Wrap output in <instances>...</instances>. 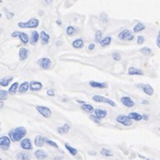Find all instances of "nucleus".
Wrapping results in <instances>:
<instances>
[{
    "label": "nucleus",
    "instance_id": "603ef678",
    "mask_svg": "<svg viewBox=\"0 0 160 160\" xmlns=\"http://www.w3.org/2000/svg\"><path fill=\"white\" fill-rule=\"evenodd\" d=\"M62 20H60V19H57L56 20V25H58V26H62Z\"/></svg>",
    "mask_w": 160,
    "mask_h": 160
},
{
    "label": "nucleus",
    "instance_id": "37998d69",
    "mask_svg": "<svg viewBox=\"0 0 160 160\" xmlns=\"http://www.w3.org/2000/svg\"><path fill=\"white\" fill-rule=\"evenodd\" d=\"M46 94H47V96H49V97H54V96H55V91H54L53 89H49L46 91Z\"/></svg>",
    "mask_w": 160,
    "mask_h": 160
},
{
    "label": "nucleus",
    "instance_id": "c9c22d12",
    "mask_svg": "<svg viewBox=\"0 0 160 160\" xmlns=\"http://www.w3.org/2000/svg\"><path fill=\"white\" fill-rule=\"evenodd\" d=\"M100 155H102L103 157H112L113 156L112 152L108 148H102L100 150Z\"/></svg>",
    "mask_w": 160,
    "mask_h": 160
},
{
    "label": "nucleus",
    "instance_id": "39448f33",
    "mask_svg": "<svg viewBox=\"0 0 160 160\" xmlns=\"http://www.w3.org/2000/svg\"><path fill=\"white\" fill-rule=\"evenodd\" d=\"M37 64L43 70H49L53 67V62L49 57H42L37 61Z\"/></svg>",
    "mask_w": 160,
    "mask_h": 160
},
{
    "label": "nucleus",
    "instance_id": "9d476101",
    "mask_svg": "<svg viewBox=\"0 0 160 160\" xmlns=\"http://www.w3.org/2000/svg\"><path fill=\"white\" fill-rule=\"evenodd\" d=\"M121 102L123 106L127 108H133L135 106V101L129 96H122L121 98Z\"/></svg>",
    "mask_w": 160,
    "mask_h": 160
},
{
    "label": "nucleus",
    "instance_id": "e433bc0d",
    "mask_svg": "<svg viewBox=\"0 0 160 160\" xmlns=\"http://www.w3.org/2000/svg\"><path fill=\"white\" fill-rule=\"evenodd\" d=\"M66 34L68 36H73L75 34V27L73 26H69L66 28Z\"/></svg>",
    "mask_w": 160,
    "mask_h": 160
},
{
    "label": "nucleus",
    "instance_id": "20e7f679",
    "mask_svg": "<svg viewBox=\"0 0 160 160\" xmlns=\"http://www.w3.org/2000/svg\"><path fill=\"white\" fill-rule=\"evenodd\" d=\"M92 100L95 101V102H98V103H105V104H108V105L111 106V107H116L117 104L115 101H113L112 100H110L109 98H106V97H103V96H100V95H94L92 96Z\"/></svg>",
    "mask_w": 160,
    "mask_h": 160
},
{
    "label": "nucleus",
    "instance_id": "a18cd8bd",
    "mask_svg": "<svg viewBox=\"0 0 160 160\" xmlns=\"http://www.w3.org/2000/svg\"><path fill=\"white\" fill-rule=\"evenodd\" d=\"M100 18H101V20H102L103 22H105V23H107V22H108V19H107V15H106L105 13H101V15H100Z\"/></svg>",
    "mask_w": 160,
    "mask_h": 160
},
{
    "label": "nucleus",
    "instance_id": "a211bd4d",
    "mask_svg": "<svg viewBox=\"0 0 160 160\" xmlns=\"http://www.w3.org/2000/svg\"><path fill=\"white\" fill-rule=\"evenodd\" d=\"M35 157L38 160H44L48 157V155L46 154V152L43 149H37L35 152Z\"/></svg>",
    "mask_w": 160,
    "mask_h": 160
},
{
    "label": "nucleus",
    "instance_id": "412c9836",
    "mask_svg": "<svg viewBox=\"0 0 160 160\" xmlns=\"http://www.w3.org/2000/svg\"><path fill=\"white\" fill-rule=\"evenodd\" d=\"M70 130H71V126L68 123H64L62 127H57V132L61 135L67 134V133H69Z\"/></svg>",
    "mask_w": 160,
    "mask_h": 160
},
{
    "label": "nucleus",
    "instance_id": "4be33fe9",
    "mask_svg": "<svg viewBox=\"0 0 160 160\" xmlns=\"http://www.w3.org/2000/svg\"><path fill=\"white\" fill-rule=\"evenodd\" d=\"M71 45H73L74 49H82V48L84 46V41L82 38H77L74 40V41H73Z\"/></svg>",
    "mask_w": 160,
    "mask_h": 160
},
{
    "label": "nucleus",
    "instance_id": "f8f14e48",
    "mask_svg": "<svg viewBox=\"0 0 160 160\" xmlns=\"http://www.w3.org/2000/svg\"><path fill=\"white\" fill-rule=\"evenodd\" d=\"M29 86V90H31L32 91H39L43 89V83L41 82H38V81H32Z\"/></svg>",
    "mask_w": 160,
    "mask_h": 160
},
{
    "label": "nucleus",
    "instance_id": "72a5a7b5",
    "mask_svg": "<svg viewBox=\"0 0 160 160\" xmlns=\"http://www.w3.org/2000/svg\"><path fill=\"white\" fill-rule=\"evenodd\" d=\"M9 93L7 91L5 90H0V100H6L8 99Z\"/></svg>",
    "mask_w": 160,
    "mask_h": 160
},
{
    "label": "nucleus",
    "instance_id": "1a4fd4ad",
    "mask_svg": "<svg viewBox=\"0 0 160 160\" xmlns=\"http://www.w3.org/2000/svg\"><path fill=\"white\" fill-rule=\"evenodd\" d=\"M10 144H11V139L9 137H6V136H3V137L0 138V148L3 150H8L10 148Z\"/></svg>",
    "mask_w": 160,
    "mask_h": 160
},
{
    "label": "nucleus",
    "instance_id": "f257e3e1",
    "mask_svg": "<svg viewBox=\"0 0 160 160\" xmlns=\"http://www.w3.org/2000/svg\"><path fill=\"white\" fill-rule=\"evenodd\" d=\"M27 134V130L25 127H17L15 129H13L9 131L8 137L13 142L21 141Z\"/></svg>",
    "mask_w": 160,
    "mask_h": 160
},
{
    "label": "nucleus",
    "instance_id": "0eeeda50",
    "mask_svg": "<svg viewBox=\"0 0 160 160\" xmlns=\"http://www.w3.org/2000/svg\"><path fill=\"white\" fill-rule=\"evenodd\" d=\"M136 87L140 89L144 93L148 95V96H153V94L155 92L154 88L150 84H148V83H137L136 84Z\"/></svg>",
    "mask_w": 160,
    "mask_h": 160
},
{
    "label": "nucleus",
    "instance_id": "7c9ffc66",
    "mask_svg": "<svg viewBox=\"0 0 160 160\" xmlns=\"http://www.w3.org/2000/svg\"><path fill=\"white\" fill-rule=\"evenodd\" d=\"M18 87H19V83L18 82H14L10 87H9V90H8V93L11 95H14L18 91Z\"/></svg>",
    "mask_w": 160,
    "mask_h": 160
},
{
    "label": "nucleus",
    "instance_id": "6ab92c4d",
    "mask_svg": "<svg viewBox=\"0 0 160 160\" xmlns=\"http://www.w3.org/2000/svg\"><path fill=\"white\" fill-rule=\"evenodd\" d=\"M29 56V50L26 49V48L23 47V48H20L19 50V60L20 61H25L28 58Z\"/></svg>",
    "mask_w": 160,
    "mask_h": 160
},
{
    "label": "nucleus",
    "instance_id": "f3484780",
    "mask_svg": "<svg viewBox=\"0 0 160 160\" xmlns=\"http://www.w3.org/2000/svg\"><path fill=\"white\" fill-rule=\"evenodd\" d=\"M89 84L91 88H94V89H106V88H108V84L106 82H99L96 81H91Z\"/></svg>",
    "mask_w": 160,
    "mask_h": 160
},
{
    "label": "nucleus",
    "instance_id": "c756f323",
    "mask_svg": "<svg viewBox=\"0 0 160 160\" xmlns=\"http://www.w3.org/2000/svg\"><path fill=\"white\" fill-rule=\"evenodd\" d=\"M64 148L68 150V152H69V153H70L71 156H77V154H78V150H77L75 148H73L71 146H70L68 143H65V144H64Z\"/></svg>",
    "mask_w": 160,
    "mask_h": 160
},
{
    "label": "nucleus",
    "instance_id": "5701e85b",
    "mask_svg": "<svg viewBox=\"0 0 160 160\" xmlns=\"http://www.w3.org/2000/svg\"><path fill=\"white\" fill-rule=\"evenodd\" d=\"M29 86H30L29 82H22L19 85V87H18V92L21 93V94H25L29 90Z\"/></svg>",
    "mask_w": 160,
    "mask_h": 160
},
{
    "label": "nucleus",
    "instance_id": "423d86ee",
    "mask_svg": "<svg viewBox=\"0 0 160 160\" xmlns=\"http://www.w3.org/2000/svg\"><path fill=\"white\" fill-rule=\"evenodd\" d=\"M35 109L37 112L40 114V115H42L44 118H49L52 117L53 115V112H52V110L50 108H48L46 106H43V105H38L35 107Z\"/></svg>",
    "mask_w": 160,
    "mask_h": 160
},
{
    "label": "nucleus",
    "instance_id": "58836bf2",
    "mask_svg": "<svg viewBox=\"0 0 160 160\" xmlns=\"http://www.w3.org/2000/svg\"><path fill=\"white\" fill-rule=\"evenodd\" d=\"M111 57H112V59L116 62H119V61H121V54L118 53V52H115L112 53V55H111Z\"/></svg>",
    "mask_w": 160,
    "mask_h": 160
},
{
    "label": "nucleus",
    "instance_id": "e2e57ef3",
    "mask_svg": "<svg viewBox=\"0 0 160 160\" xmlns=\"http://www.w3.org/2000/svg\"><path fill=\"white\" fill-rule=\"evenodd\" d=\"M0 130H1V123H0Z\"/></svg>",
    "mask_w": 160,
    "mask_h": 160
},
{
    "label": "nucleus",
    "instance_id": "79ce46f5",
    "mask_svg": "<svg viewBox=\"0 0 160 160\" xmlns=\"http://www.w3.org/2000/svg\"><path fill=\"white\" fill-rule=\"evenodd\" d=\"M5 11H6V18L8 19V20H11V19L15 17V13H13V12H9V11H7L6 9H5Z\"/></svg>",
    "mask_w": 160,
    "mask_h": 160
},
{
    "label": "nucleus",
    "instance_id": "f03ea898",
    "mask_svg": "<svg viewBox=\"0 0 160 160\" xmlns=\"http://www.w3.org/2000/svg\"><path fill=\"white\" fill-rule=\"evenodd\" d=\"M39 25H40V22L37 18H30L27 22H19L17 24V26L19 28L21 29H26V28H28V29H36L39 27Z\"/></svg>",
    "mask_w": 160,
    "mask_h": 160
},
{
    "label": "nucleus",
    "instance_id": "8fccbe9b",
    "mask_svg": "<svg viewBox=\"0 0 160 160\" xmlns=\"http://www.w3.org/2000/svg\"><path fill=\"white\" fill-rule=\"evenodd\" d=\"M18 33H19L18 31H15V32H13V33L11 34V36H12L13 38L17 37V36H18Z\"/></svg>",
    "mask_w": 160,
    "mask_h": 160
},
{
    "label": "nucleus",
    "instance_id": "dca6fc26",
    "mask_svg": "<svg viewBox=\"0 0 160 160\" xmlns=\"http://www.w3.org/2000/svg\"><path fill=\"white\" fill-rule=\"evenodd\" d=\"M39 39H40V35H39V33L37 31H33L32 32V35L31 36H29V43L31 44H33V45H35L38 41H39Z\"/></svg>",
    "mask_w": 160,
    "mask_h": 160
},
{
    "label": "nucleus",
    "instance_id": "5fc2aeb1",
    "mask_svg": "<svg viewBox=\"0 0 160 160\" xmlns=\"http://www.w3.org/2000/svg\"><path fill=\"white\" fill-rule=\"evenodd\" d=\"M77 102H78V103H80V104H84V103H86L84 100H77Z\"/></svg>",
    "mask_w": 160,
    "mask_h": 160
},
{
    "label": "nucleus",
    "instance_id": "bf43d9fd",
    "mask_svg": "<svg viewBox=\"0 0 160 160\" xmlns=\"http://www.w3.org/2000/svg\"><path fill=\"white\" fill-rule=\"evenodd\" d=\"M2 17V14L1 13H0V18H1Z\"/></svg>",
    "mask_w": 160,
    "mask_h": 160
},
{
    "label": "nucleus",
    "instance_id": "6e6552de",
    "mask_svg": "<svg viewBox=\"0 0 160 160\" xmlns=\"http://www.w3.org/2000/svg\"><path fill=\"white\" fill-rule=\"evenodd\" d=\"M116 121L119 124H121L122 126H125V127H130V126L132 125V121L127 115H118V116H117Z\"/></svg>",
    "mask_w": 160,
    "mask_h": 160
},
{
    "label": "nucleus",
    "instance_id": "c85d7f7f",
    "mask_svg": "<svg viewBox=\"0 0 160 160\" xmlns=\"http://www.w3.org/2000/svg\"><path fill=\"white\" fill-rule=\"evenodd\" d=\"M13 80V77H6V78H2L0 79V85L2 87H7L9 85V83L12 82Z\"/></svg>",
    "mask_w": 160,
    "mask_h": 160
},
{
    "label": "nucleus",
    "instance_id": "a19ab883",
    "mask_svg": "<svg viewBox=\"0 0 160 160\" xmlns=\"http://www.w3.org/2000/svg\"><path fill=\"white\" fill-rule=\"evenodd\" d=\"M145 37H144V35H139L137 37V44H143L144 43H145Z\"/></svg>",
    "mask_w": 160,
    "mask_h": 160
},
{
    "label": "nucleus",
    "instance_id": "bb28decb",
    "mask_svg": "<svg viewBox=\"0 0 160 160\" xmlns=\"http://www.w3.org/2000/svg\"><path fill=\"white\" fill-rule=\"evenodd\" d=\"M111 42H112V37L109 36V35H108V36H106V37L102 38L99 44H100L101 47H106V46H109V45L111 44Z\"/></svg>",
    "mask_w": 160,
    "mask_h": 160
},
{
    "label": "nucleus",
    "instance_id": "9b49d317",
    "mask_svg": "<svg viewBox=\"0 0 160 160\" xmlns=\"http://www.w3.org/2000/svg\"><path fill=\"white\" fill-rule=\"evenodd\" d=\"M20 147L24 150H32V149H33V146H32V141L28 138H24L20 141Z\"/></svg>",
    "mask_w": 160,
    "mask_h": 160
},
{
    "label": "nucleus",
    "instance_id": "49530a36",
    "mask_svg": "<svg viewBox=\"0 0 160 160\" xmlns=\"http://www.w3.org/2000/svg\"><path fill=\"white\" fill-rule=\"evenodd\" d=\"M95 49V44H90L88 46V50L89 51H93Z\"/></svg>",
    "mask_w": 160,
    "mask_h": 160
},
{
    "label": "nucleus",
    "instance_id": "aec40b11",
    "mask_svg": "<svg viewBox=\"0 0 160 160\" xmlns=\"http://www.w3.org/2000/svg\"><path fill=\"white\" fill-rule=\"evenodd\" d=\"M44 140H45V137H44L43 135H37L35 138V145L38 148H41L44 145Z\"/></svg>",
    "mask_w": 160,
    "mask_h": 160
},
{
    "label": "nucleus",
    "instance_id": "7ed1b4c3",
    "mask_svg": "<svg viewBox=\"0 0 160 160\" xmlns=\"http://www.w3.org/2000/svg\"><path fill=\"white\" fill-rule=\"evenodd\" d=\"M118 37L119 40H122V41L131 42L134 40L135 35L133 34V32L130 31V29H124L118 35Z\"/></svg>",
    "mask_w": 160,
    "mask_h": 160
},
{
    "label": "nucleus",
    "instance_id": "052dcab7",
    "mask_svg": "<svg viewBox=\"0 0 160 160\" xmlns=\"http://www.w3.org/2000/svg\"><path fill=\"white\" fill-rule=\"evenodd\" d=\"M1 33H2V29H0V35H1Z\"/></svg>",
    "mask_w": 160,
    "mask_h": 160
},
{
    "label": "nucleus",
    "instance_id": "4468645a",
    "mask_svg": "<svg viewBox=\"0 0 160 160\" xmlns=\"http://www.w3.org/2000/svg\"><path fill=\"white\" fill-rule=\"evenodd\" d=\"M39 35H40V40H41L42 44L44 45V44H49L50 38H51V36H50L49 34L46 33L45 31H41V32H40Z\"/></svg>",
    "mask_w": 160,
    "mask_h": 160
},
{
    "label": "nucleus",
    "instance_id": "393cba45",
    "mask_svg": "<svg viewBox=\"0 0 160 160\" xmlns=\"http://www.w3.org/2000/svg\"><path fill=\"white\" fill-rule=\"evenodd\" d=\"M17 37L20 39V41L24 44H27L29 43V36H28V35L26 33H24V32H19Z\"/></svg>",
    "mask_w": 160,
    "mask_h": 160
},
{
    "label": "nucleus",
    "instance_id": "864d4df0",
    "mask_svg": "<svg viewBox=\"0 0 160 160\" xmlns=\"http://www.w3.org/2000/svg\"><path fill=\"white\" fill-rule=\"evenodd\" d=\"M3 107H4V101L3 100H0V109H3Z\"/></svg>",
    "mask_w": 160,
    "mask_h": 160
},
{
    "label": "nucleus",
    "instance_id": "b1692460",
    "mask_svg": "<svg viewBox=\"0 0 160 160\" xmlns=\"http://www.w3.org/2000/svg\"><path fill=\"white\" fill-rule=\"evenodd\" d=\"M145 29H146V26L141 22H138L133 27V33L138 34V33H140V32L144 31Z\"/></svg>",
    "mask_w": 160,
    "mask_h": 160
},
{
    "label": "nucleus",
    "instance_id": "69168bd1",
    "mask_svg": "<svg viewBox=\"0 0 160 160\" xmlns=\"http://www.w3.org/2000/svg\"><path fill=\"white\" fill-rule=\"evenodd\" d=\"M0 160H2V159H1V157H0Z\"/></svg>",
    "mask_w": 160,
    "mask_h": 160
},
{
    "label": "nucleus",
    "instance_id": "de8ad7c7",
    "mask_svg": "<svg viewBox=\"0 0 160 160\" xmlns=\"http://www.w3.org/2000/svg\"><path fill=\"white\" fill-rule=\"evenodd\" d=\"M142 119H144L145 121H148L149 119V115L148 114H142Z\"/></svg>",
    "mask_w": 160,
    "mask_h": 160
},
{
    "label": "nucleus",
    "instance_id": "09e8293b",
    "mask_svg": "<svg viewBox=\"0 0 160 160\" xmlns=\"http://www.w3.org/2000/svg\"><path fill=\"white\" fill-rule=\"evenodd\" d=\"M43 2H44V3L45 5L49 6V5H51V4H53V0H43Z\"/></svg>",
    "mask_w": 160,
    "mask_h": 160
},
{
    "label": "nucleus",
    "instance_id": "c03bdc74",
    "mask_svg": "<svg viewBox=\"0 0 160 160\" xmlns=\"http://www.w3.org/2000/svg\"><path fill=\"white\" fill-rule=\"evenodd\" d=\"M156 44H157V46L160 49V29H159V31H158V34H157V36Z\"/></svg>",
    "mask_w": 160,
    "mask_h": 160
},
{
    "label": "nucleus",
    "instance_id": "2eb2a0df",
    "mask_svg": "<svg viewBox=\"0 0 160 160\" xmlns=\"http://www.w3.org/2000/svg\"><path fill=\"white\" fill-rule=\"evenodd\" d=\"M94 115L100 119H102L104 118H106L108 116V111L106 109H94Z\"/></svg>",
    "mask_w": 160,
    "mask_h": 160
},
{
    "label": "nucleus",
    "instance_id": "ea45409f",
    "mask_svg": "<svg viewBox=\"0 0 160 160\" xmlns=\"http://www.w3.org/2000/svg\"><path fill=\"white\" fill-rule=\"evenodd\" d=\"M90 119L91 121H93L94 123H96V124H100L101 123V119L98 118L95 115H92V114L90 115Z\"/></svg>",
    "mask_w": 160,
    "mask_h": 160
},
{
    "label": "nucleus",
    "instance_id": "6e6d98bb",
    "mask_svg": "<svg viewBox=\"0 0 160 160\" xmlns=\"http://www.w3.org/2000/svg\"><path fill=\"white\" fill-rule=\"evenodd\" d=\"M53 160H62V158L60 157H54V159Z\"/></svg>",
    "mask_w": 160,
    "mask_h": 160
},
{
    "label": "nucleus",
    "instance_id": "3c124183",
    "mask_svg": "<svg viewBox=\"0 0 160 160\" xmlns=\"http://www.w3.org/2000/svg\"><path fill=\"white\" fill-rule=\"evenodd\" d=\"M141 104H143V105H148V104H149V101L147 100H144L141 101Z\"/></svg>",
    "mask_w": 160,
    "mask_h": 160
},
{
    "label": "nucleus",
    "instance_id": "4d7b16f0",
    "mask_svg": "<svg viewBox=\"0 0 160 160\" xmlns=\"http://www.w3.org/2000/svg\"><path fill=\"white\" fill-rule=\"evenodd\" d=\"M38 14H39V15H43V14H44V11H42V10H40V11L38 12Z\"/></svg>",
    "mask_w": 160,
    "mask_h": 160
},
{
    "label": "nucleus",
    "instance_id": "0e129e2a",
    "mask_svg": "<svg viewBox=\"0 0 160 160\" xmlns=\"http://www.w3.org/2000/svg\"><path fill=\"white\" fill-rule=\"evenodd\" d=\"M159 130H160V125H159Z\"/></svg>",
    "mask_w": 160,
    "mask_h": 160
},
{
    "label": "nucleus",
    "instance_id": "680f3d73",
    "mask_svg": "<svg viewBox=\"0 0 160 160\" xmlns=\"http://www.w3.org/2000/svg\"><path fill=\"white\" fill-rule=\"evenodd\" d=\"M2 2H3V0H0V4H1Z\"/></svg>",
    "mask_w": 160,
    "mask_h": 160
},
{
    "label": "nucleus",
    "instance_id": "cd10ccee",
    "mask_svg": "<svg viewBox=\"0 0 160 160\" xmlns=\"http://www.w3.org/2000/svg\"><path fill=\"white\" fill-rule=\"evenodd\" d=\"M81 109L85 111L87 113H92L94 111V107L91 105V104H89V103H84V104H82V107Z\"/></svg>",
    "mask_w": 160,
    "mask_h": 160
},
{
    "label": "nucleus",
    "instance_id": "473e14b6",
    "mask_svg": "<svg viewBox=\"0 0 160 160\" xmlns=\"http://www.w3.org/2000/svg\"><path fill=\"white\" fill-rule=\"evenodd\" d=\"M17 160H30V156L26 152H20L17 156Z\"/></svg>",
    "mask_w": 160,
    "mask_h": 160
},
{
    "label": "nucleus",
    "instance_id": "f704fd0d",
    "mask_svg": "<svg viewBox=\"0 0 160 160\" xmlns=\"http://www.w3.org/2000/svg\"><path fill=\"white\" fill-rule=\"evenodd\" d=\"M101 39H102V32L100 30H97L95 32V36H94L95 42L96 43H100Z\"/></svg>",
    "mask_w": 160,
    "mask_h": 160
},
{
    "label": "nucleus",
    "instance_id": "4c0bfd02",
    "mask_svg": "<svg viewBox=\"0 0 160 160\" xmlns=\"http://www.w3.org/2000/svg\"><path fill=\"white\" fill-rule=\"evenodd\" d=\"M44 142L47 144V145H49V146H51V147H53V148H59V146L57 145L56 142H54V141H53V140H51V139H47V138H45Z\"/></svg>",
    "mask_w": 160,
    "mask_h": 160
},
{
    "label": "nucleus",
    "instance_id": "2f4dec72",
    "mask_svg": "<svg viewBox=\"0 0 160 160\" xmlns=\"http://www.w3.org/2000/svg\"><path fill=\"white\" fill-rule=\"evenodd\" d=\"M139 51H140V53H141L142 54L145 55V56H150V55L153 54V52H152V49H151V48H149V47H148V46L142 47Z\"/></svg>",
    "mask_w": 160,
    "mask_h": 160
},
{
    "label": "nucleus",
    "instance_id": "13d9d810",
    "mask_svg": "<svg viewBox=\"0 0 160 160\" xmlns=\"http://www.w3.org/2000/svg\"><path fill=\"white\" fill-rule=\"evenodd\" d=\"M145 160H153V159H150V158H145Z\"/></svg>",
    "mask_w": 160,
    "mask_h": 160
},
{
    "label": "nucleus",
    "instance_id": "a878e982",
    "mask_svg": "<svg viewBox=\"0 0 160 160\" xmlns=\"http://www.w3.org/2000/svg\"><path fill=\"white\" fill-rule=\"evenodd\" d=\"M130 117V118L131 119V121H142V115L139 112H135V111H133V112H130L129 115H127Z\"/></svg>",
    "mask_w": 160,
    "mask_h": 160
},
{
    "label": "nucleus",
    "instance_id": "ddd939ff",
    "mask_svg": "<svg viewBox=\"0 0 160 160\" xmlns=\"http://www.w3.org/2000/svg\"><path fill=\"white\" fill-rule=\"evenodd\" d=\"M127 74L130 75V76H143L144 75V71L139 68H136V67H130L129 69H127Z\"/></svg>",
    "mask_w": 160,
    "mask_h": 160
}]
</instances>
